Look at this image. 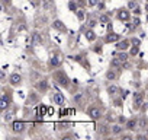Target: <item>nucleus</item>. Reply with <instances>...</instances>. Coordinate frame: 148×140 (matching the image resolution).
<instances>
[{
    "label": "nucleus",
    "instance_id": "obj_1",
    "mask_svg": "<svg viewBox=\"0 0 148 140\" xmlns=\"http://www.w3.org/2000/svg\"><path fill=\"white\" fill-rule=\"evenodd\" d=\"M87 114H89V117H90V118H93V120H97V118H100V117H102V112H100V110H99V108H96V107H92V108H89Z\"/></svg>",
    "mask_w": 148,
    "mask_h": 140
},
{
    "label": "nucleus",
    "instance_id": "obj_2",
    "mask_svg": "<svg viewBox=\"0 0 148 140\" xmlns=\"http://www.w3.org/2000/svg\"><path fill=\"white\" fill-rule=\"evenodd\" d=\"M142 102H144V96H142V93L135 92V93H134V105H135L137 108H140V107L142 105Z\"/></svg>",
    "mask_w": 148,
    "mask_h": 140
},
{
    "label": "nucleus",
    "instance_id": "obj_3",
    "mask_svg": "<svg viewBox=\"0 0 148 140\" xmlns=\"http://www.w3.org/2000/svg\"><path fill=\"white\" fill-rule=\"evenodd\" d=\"M52 101H54V104H57V105H62L65 99H64V95H62L61 92H55L54 96H52Z\"/></svg>",
    "mask_w": 148,
    "mask_h": 140
},
{
    "label": "nucleus",
    "instance_id": "obj_4",
    "mask_svg": "<svg viewBox=\"0 0 148 140\" xmlns=\"http://www.w3.org/2000/svg\"><path fill=\"white\" fill-rule=\"evenodd\" d=\"M20 80H22V77H20V75H19V73H13V75L10 76V79H9L10 85H13V86L19 85V83H20Z\"/></svg>",
    "mask_w": 148,
    "mask_h": 140
},
{
    "label": "nucleus",
    "instance_id": "obj_5",
    "mask_svg": "<svg viewBox=\"0 0 148 140\" xmlns=\"http://www.w3.org/2000/svg\"><path fill=\"white\" fill-rule=\"evenodd\" d=\"M128 47H129V41L128 39H124V41H121V42L116 44L118 51H125V50H128Z\"/></svg>",
    "mask_w": 148,
    "mask_h": 140
},
{
    "label": "nucleus",
    "instance_id": "obj_6",
    "mask_svg": "<svg viewBox=\"0 0 148 140\" xmlns=\"http://www.w3.org/2000/svg\"><path fill=\"white\" fill-rule=\"evenodd\" d=\"M12 130H13L15 133H20V131L23 130V123H22V121H15V123L12 124Z\"/></svg>",
    "mask_w": 148,
    "mask_h": 140
},
{
    "label": "nucleus",
    "instance_id": "obj_7",
    "mask_svg": "<svg viewBox=\"0 0 148 140\" xmlns=\"http://www.w3.org/2000/svg\"><path fill=\"white\" fill-rule=\"evenodd\" d=\"M118 18H119L121 20H128V19H129V12H128L126 9H122V10H119V13H118Z\"/></svg>",
    "mask_w": 148,
    "mask_h": 140
},
{
    "label": "nucleus",
    "instance_id": "obj_8",
    "mask_svg": "<svg viewBox=\"0 0 148 140\" xmlns=\"http://www.w3.org/2000/svg\"><path fill=\"white\" fill-rule=\"evenodd\" d=\"M137 126H138V121L137 120H128L126 121V129L128 130H135Z\"/></svg>",
    "mask_w": 148,
    "mask_h": 140
},
{
    "label": "nucleus",
    "instance_id": "obj_9",
    "mask_svg": "<svg viewBox=\"0 0 148 140\" xmlns=\"http://www.w3.org/2000/svg\"><path fill=\"white\" fill-rule=\"evenodd\" d=\"M54 6V0H44L42 1V9L44 10H49Z\"/></svg>",
    "mask_w": 148,
    "mask_h": 140
},
{
    "label": "nucleus",
    "instance_id": "obj_10",
    "mask_svg": "<svg viewBox=\"0 0 148 140\" xmlns=\"http://www.w3.org/2000/svg\"><path fill=\"white\" fill-rule=\"evenodd\" d=\"M119 39V35L118 34H109L108 37H106V42H115V41H118Z\"/></svg>",
    "mask_w": 148,
    "mask_h": 140
},
{
    "label": "nucleus",
    "instance_id": "obj_11",
    "mask_svg": "<svg viewBox=\"0 0 148 140\" xmlns=\"http://www.w3.org/2000/svg\"><path fill=\"white\" fill-rule=\"evenodd\" d=\"M110 64H112L113 67H116V69H119V67H122V66H124V63L121 61V58H119V57H118V58H112Z\"/></svg>",
    "mask_w": 148,
    "mask_h": 140
},
{
    "label": "nucleus",
    "instance_id": "obj_12",
    "mask_svg": "<svg viewBox=\"0 0 148 140\" xmlns=\"http://www.w3.org/2000/svg\"><path fill=\"white\" fill-rule=\"evenodd\" d=\"M86 38H87V41H94L96 39V34L92 29H89V31H86Z\"/></svg>",
    "mask_w": 148,
    "mask_h": 140
},
{
    "label": "nucleus",
    "instance_id": "obj_13",
    "mask_svg": "<svg viewBox=\"0 0 148 140\" xmlns=\"http://www.w3.org/2000/svg\"><path fill=\"white\" fill-rule=\"evenodd\" d=\"M58 82H60V85H62V86H67V85H68V79H67V76H64V75H58Z\"/></svg>",
    "mask_w": 148,
    "mask_h": 140
},
{
    "label": "nucleus",
    "instance_id": "obj_14",
    "mask_svg": "<svg viewBox=\"0 0 148 140\" xmlns=\"http://www.w3.org/2000/svg\"><path fill=\"white\" fill-rule=\"evenodd\" d=\"M51 64H52L54 67H57V66H60V64H61V58H60L58 56H54V57L51 58Z\"/></svg>",
    "mask_w": 148,
    "mask_h": 140
},
{
    "label": "nucleus",
    "instance_id": "obj_15",
    "mask_svg": "<svg viewBox=\"0 0 148 140\" xmlns=\"http://www.w3.org/2000/svg\"><path fill=\"white\" fill-rule=\"evenodd\" d=\"M52 28H55V29H64V23L61 20H54Z\"/></svg>",
    "mask_w": 148,
    "mask_h": 140
},
{
    "label": "nucleus",
    "instance_id": "obj_16",
    "mask_svg": "<svg viewBox=\"0 0 148 140\" xmlns=\"http://www.w3.org/2000/svg\"><path fill=\"white\" fill-rule=\"evenodd\" d=\"M7 107H9V101H7L6 96H3V98H1V102H0V108H1V110H6Z\"/></svg>",
    "mask_w": 148,
    "mask_h": 140
},
{
    "label": "nucleus",
    "instance_id": "obj_17",
    "mask_svg": "<svg viewBox=\"0 0 148 140\" xmlns=\"http://www.w3.org/2000/svg\"><path fill=\"white\" fill-rule=\"evenodd\" d=\"M99 20H100V23H109V16L108 15H100Z\"/></svg>",
    "mask_w": 148,
    "mask_h": 140
},
{
    "label": "nucleus",
    "instance_id": "obj_18",
    "mask_svg": "<svg viewBox=\"0 0 148 140\" xmlns=\"http://www.w3.org/2000/svg\"><path fill=\"white\" fill-rule=\"evenodd\" d=\"M121 131H122V127H121L119 124H116V126L112 127V133H113V134H119Z\"/></svg>",
    "mask_w": 148,
    "mask_h": 140
},
{
    "label": "nucleus",
    "instance_id": "obj_19",
    "mask_svg": "<svg viewBox=\"0 0 148 140\" xmlns=\"http://www.w3.org/2000/svg\"><path fill=\"white\" fill-rule=\"evenodd\" d=\"M76 13H77V18H78L80 20H83V19L86 18V15H84V10H81V9H78V10H76Z\"/></svg>",
    "mask_w": 148,
    "mask_h": 140
},
{
    "label": "nucleus",
    "instance_id": "obj_20",
    "mask_svg": "<svg viewBox=\"0 0 148 140\" xmlns=\"http://www.w3.org/2000/svg\"><path fill=\"white\" fill-rule=\"evenodd\" d=\"M118 57L121 58V61H122V63H126V61H128V54H126V53H121Z\"/></svg>",
    "mask_w": 148,
    "mask_h": 140
},
{
    "label": "nucleus",
    "instance_id": "obj_21",
    "mask_svg": "<svg viewBox=\"0 0 148 140\" xmlns=\"http://www.w3.org/2000/svg\"><path fill=\"white\" fill-rule=\"evenodd\" d=\"M118 91H119V89H118L116 86H109V88H108V92H109L110 95H116Z\"/></svg>",
    "mask_w": 148,
    "mask_h": 140
},
{
    "label": "nucleus",
    "instance_id": "obj_22",
    "mask_svg": "<svg viewBox=\"0 0 148 140\" xmlns=\"http://www.w3.org/2000/svg\"><path fill=\"white\" fill-rule=\"evenodd\" d=\"M32 38H33V42H36V44H39V42H42V39H41V37H39V34H33L32 35Z\"/></svg>",
    "mask_w": 148,
    "mask_h": 140
},
{
    "label": "nucleus",
    "instance_id": "obj_23",
    "mask_svg": "<svg viewBox=\"0 0 148 140\" xmlns=\"http://www.w3.org/2000/svg\"><path fill=\"white\" fill-rule=\"evenodd\" d=\"M138 126H140V129H145V127H147V121H145V118H141V120L138 121Z\"/></svg>",
    "mask_w": 148,
    "mask_h": 140
},
{
    "label": "nucleus",
    "instance_id": "obj_24",
    "mask_svg": "<svg viewBox=\"0 0 148 140\" xmlns=\"http://www.w3.org/2000/svg\"><path fill=\"white\" fill-rule=\"evenodd\" d=\"M106 77H108L109 80H113V79L116 77V75H115V72H108V73H106Z\"/></svg>",
    "mask_w": 148,
    "mask_h": 140
},
{
    "label": "nucleus",
    "instance_id": "obj_25",
    "mask_svg": "<svg viewBox=\"0 0 148 140\" xmlns=\"http://www.w3.org/2000/svg\"><path fill=\"white\" fill-rule=\"evenodd\" d=\"M128 7H129V9H135V7H138V6H137V1L129 0V1H128Z\"/></svg>",
    "mask_w": 148,
    "mask_h": 140
},
{
    "label": "nucleus",
    "instance_id": "obj_26",
    "mask_svg": "<svg viewBox=\"0 0 148 140\" xmlns=\"http://www.w3.org/2000/svg\"><path fill=\"white\" fill-rule=\"evenodd\" d=\"M47 86H48V85H47V80H42V82L38 85V88H39V89H42V91H45V89H47Z\"/></svg>",
    "mask_w": 148,
    "mask_h": 140
},
{
    "label": "nucleus",
    "instance_id": "obj_27",
    "mask_svg": "<svg viewBox=\"0 0 148 140\" xmlns=\"http://www.w3.org/2000/svg\"><path fill=\"white\" fill-rule=\"evenodd\" d=\"M68 7H70L71 10H77V4L74 3V0H71V1H70V4H68Z\"/></svg>",
    "mask_w": 148,
    "mask_h": 140
},
{
    "label": "nucleus",
    "instance_id": "obj_28",
    "mask_svg": "<svg viewBox=\"0 0 148 140\" xmlns=\"http://www.w3.org/2000/svg\"><path fill=\"white\" fill-rule=\"evenodd\" d=\"M45 112H47V108H45V105H42V107L39 108V115H41V117H44V115H45Z\"/></svg>",
    "mask_w": 148,
    "mask_h": 140
},
{
    "label": "nucleus",
    "instance_id": "obj_29",
    "mask_svg": "<svg viewBox=\"0 0 148 140\" xmlns=\"http://www.w3.org/2000/svg\"><path fill=\"white\" fill-rule=\"evenodd\" d=\"M3 117H4V121H10L12 117H13V114H12V112H7V114H4Z\"/></svg>",
    "mask_w": 148,
    "mask_h": 140
},
{
    "label": "nucleus",
    "instance_id": "obj_30",
    "mask_svg": "<svg viewBox=\"0 0 148 140\" xmlns=\"http://www.w3.org/2000/svg\"><path fill=\"white\" fill-rule=\"evenodd\" d=\"M96 23H97L96 20H89V23H87V26H89V28L92 29V28H94V26H96Z\"/></svg>",
    "mask_w": 148,
    "mask_h": 140
},
{
    "label": "nucleus",
    "instance_id": "obj_31",
    "mask_svg": "<svg viewBox=\"0 0 148 140\" xmlns=\"http://www.w3.org/2000/svg\"><path fill=\"white\" fill-rule=\"evenodd\" d=\"M138 51H140V48H138V45H137V47H134V48L131 50V54H132V56H137Z\"/></svg>",
    "mask_w": 148,
    "mask_h": 140
},
{
    "label": "nucleus",
    "instance_id": "obj_32",
    "mask_svg": "<svg viewBox=\"0 0 148 140\" xmlns=\"http://www.w3.org/2000/svg\"><path fill=\"white\" fill-rule=\"evenodd\" d=\"M81 98H83V96H81V93L74 95V101H76V102H80V101H81Z\"/></svg>",
    "mask_w": 148,
    "mask_h": 140
},
{
    "label": "nucleus",
    "instance_id": "obj_33",
    "mask_svg": "<svg viewBox=\"0 0 148 140\" xmlns=\"http://www.w3.org/2000/svg\"><path fill=\"white\" fill-rule=\"evenodd\" d=\"M87 3H89V6H96V4H99V0H89Z\"/></svg>",
    "mask_w": 148,
    "mask_h": 140
},
{
    "label": "nucleus",
    "instance_id": "obj_34",
    "mask_svg": "<svg viewBox=\"0 0 148 140\" xmlns=\"http://www.w3.org/2000/svg\"><path fill=\"white\" fill-rule=\"evenodd\" d=\"M141 25V20L137 18V19H134V28H137V26H140Z\"/></svg>",
    "mask_w": 148,
    "mask_h": 140
},
{
    "label": "nucleus",
    "instance_id": "obj_35",
    "mask_svg": "<svg viewBox=\"0 0 148 140\" xmlns=\"http://www.w3.org/2000/svg\"><path fill=\"white\" fill-rule=\"evenodd\" d=\"M128 93H129L128 91H124V92H122V99H125V98L128 96Z\"/></svg>",
    "mask_w": 148,
    "mask_h": 140
},
{
    "label": "nucleus",
    "instance_id": "obj_36",
    "mask_svg": "<svg viewBox=\"0 0 148 140\" xmlns=\"http://www.w3.org/2000/svg\"><path fill=\"white\" fill-rule=\"evenodd\" d=\"M140 42H141L140 39H134V41H132V44H134V45H140Z\"/></svg>",
    "mask_w": 148,
    "mask_h": 140
},
{
    "label": "nucleus",
    "instance_id": "obj_37",
    "mask_svg": "<svg viewBox=\"0 0 148 140\" xmlns=\"http://www.w3.org/2000/svg\"><path fill=\"white\" fill-rule=\"evenodd\" d=\"M119 123H126V118L125 117H119Z\"/></svg>",
    "mask_w": 148,
    "mask_h": 140
},
{
    "label": "nucleus",
    "instance_id": "obj_38",
    "mask_svg": "<svg viewBox=\"0 0 148 140\" xmlns=\"http://www.w3.org/2000/svg\"><path fill=\"white\" fill-rule=\"evenodd\" d=\"M134 10H135V13H137V15H140V13H141V10H140V7H135Z\"/></svg>",
    "mask_w": 148,
    "mask_h": 140
},
{
    "label": "nucleus",
    "instance_id": "obj_39",
    "mask_svg": "<svg viewBox=\"0 0 148 140\" xmlns=\"http://www.w3.org/2000/svg\"><path fill=\"white\" fill-rule=\"evenodd\" d=\"M74 60H77V61H81V56H76V57H74Z\"/></svg>",
    "mask_w": 148,
    "mask_h": 140
},
{
    "label": "nucleus",
    "instance_id": "obj_40",
    "mask_svg": "<svg viewBox=\"0 0 148 140\" xmlns=\"http://www.w3.org/2000/svg\"><path fill=\"white\" fill-rule=\"evenodd\" d=\"M97 6H99V9H103V7H105V4H103V3H99Z\"/></svg>",
    "mask_w": 148,
    "mask_h": 140
},
{
    "label": "nucleus",
    "instance_id": "obj_41",
    "mask_svg": "<svg viewBox=\"0 0 148 140\" xmlns=\"http://www.w3.org/2000/svg\"><path fill=\"white\" fill-rule=\"evenodd\" d=\"M48 114H54V110L52 108H48Z\"/></svg>",
    "mask_w": 148,
    "mask_h": 140
},
{
    "label": "nucleus",
    "instance_id": "obj_42",
    "mask_svg": "<svg viewBox=\"0 0 148 140\" xmlns=\"http://www.w3.org/2000/svg\"><path fill=\"white\" fill-rule=\"evenodd\" d=\"M145 10H147V12H148V1H147V3H145Z\"/></svg>",
    "mask_w": 148,
    "mask_h": 140
},
{
    "label": "nucleus",
    "instance_id": "obj_43",
    "mask_svg": "<svg viewBox=\"0 0 148 140\" xmlns=\"http://www.w3.org/2000/svg\"><path fill=\"white\" fill-rule=\"evenodd\" d=\"M3 1H4V3H10V0H3Z\"/></svg>",
    "mask_w": 148,
    "mask_h": 140
},
{
    "label": "nucleus",
    "instance_id": "obj_44",
    "mask_svg": "<svg viewBox=\"0 0 148 140\" xmlns=\"http://www.w3.org/2000/svg\"><path fill=\"white\" fill-rule=\"evenodd\" d=\"M147 20H148V16H147Z\"/></svg>",
    "mask_w": 148,
    "mask_h": 140
},
{
    "label": "nucleus",
    "instance_id": "obj_45",
    "mask_svg": "<svg viewBox=\"0 0 148 140\" xmlns=\"http://www.w3.org/2000/svg\"><path fill=\"white\" fill-rule=\"evenodd\" d=\"M147 1H148V0H147Z\"/></svg>",
    "mask_w": 148,
    "mask_h": 140
}]
</instances>
